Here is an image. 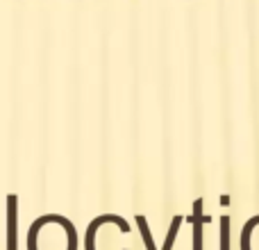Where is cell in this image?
I'll use <instances>...</instances> for the list:
<instances>
[{
    "label": "cell",
    "mask_w": 259,
    "mask_h": 250,
    "mask_svg": "<svg viewBox=\"0 0 259 250\" xmlns=\"http://www.w3.org/2000/svg\"><path fill=\"white\" fill-rule=\"evenodd\" d=\"M27 250H77L75 225L59 214H44L30 225Z\"/></svg>",
    "instance_id": "obj_1"
}]
</instances>
